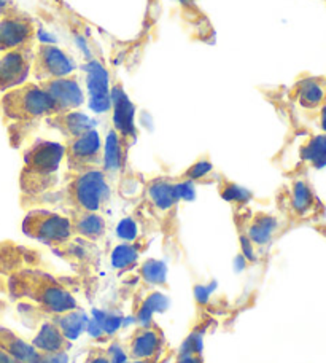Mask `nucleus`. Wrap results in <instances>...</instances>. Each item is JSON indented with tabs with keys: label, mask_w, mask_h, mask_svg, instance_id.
Listing matches in <instances>:
<instances>
[{
	"label": "nucleus",
	"mask_w": 326,
	"mask_h": 363,
	"mask_svg": "<svg viewBox=\"0 0 326 363\" xmlns=\"http://www.w3.org/2000/svg\"><path fill=\"white\" fill-rule=\"evenodd\" d=\"M34 296L42 304L43 309L53 315H61L69 313V311L78 309L75 298L62 285L56 284L51 279H43V281L35 282Z\"/></svg>",
	"instance_id": "f8f14e48"
},
{
	"label": "nucleus",
	"mask_w": 326,
	"mask_h": 363,
	"mask_svg": "<svg viewBox=\"0 0 326 363\" xmlns=\"http://www.w3.org/2000/svg\"><path fill=\"white\" fill-rule=\"evenodd\" d=\"M116 235L123 242H134L139 238V226H137L135 220L126 217L116 226Z\"/></svg>",
	"instance_id": "c756f323"
},
{
	"label": "nucleus",
	"mask_w": 326,
	"mask_h": 363,
	"mask_svg": "<svg viewBox=\"0 0 326 363\" xmlns=\"http://www.w3.org/2000/svg\"><path fill=\"white\" fill-rule=\"evenodd\" d=\"M202 347H204V342H202V335L201 333H191L188 335L185 341L181 342L179 349V355H201Z\"/></svg>",
	"instance_id": "7c9ffc66"
},
{
	"label": "nucleus",
	"mask_w": 326,
	"mask_h": 363,
	"mask_svg": "<svg viewBox=\"0 0 326 363\" xmlns=\"http://www.w3.org/2000/svg\"><path fill=\"white\" fill-rule=\"evenodd\" d=\"M37 19L15 0H0V53L37 43Z\"/></svg>",
	"instance_id": "20e7f679"
},
{
	"label": "nucleus",
	"mask_w": 326,
	"mask_h": 363,
	"mask_svg": "<svg viewBox=\"0 0 326 363\" xmlns=\"http://www.w3.org/2000/svg\"><path fill=\"white\" fill-rule=\"evenodd\" d=\"M282 206L291 223L320 222L326 216V207L318 198L314 186L304 176L295 177L286 186L282 196Z\"/></svg>",
	"instance_id": "39448f33"
},
{
	"label": "nucleus",
	"mask_w": 326,
	"mask_h": 363,
	"mask_svg": "<svg viewBox=\"0 0 326 363\" xmlns=\"http://www.w3.org/2000/svg\"><path fill=\"white\" fill-rule=\"evenodd\" d=\"M215 282H210L208 285H196L194 287V298L196 301H198L199 304H207L208 303V298H210L212 291L215 290Z\"/></svg>",
	"instance_id": "72a5a7b5"
},
{
	"label": "nucleus",
	"mask_w": 326,
	"mask_h": 363,
	"mask_svg": "<svg viewBox=\"0 0 326 363\" xmlns=\"http://www.w3.org/2000/svg\"><path fill=\"white\" fill-rule=\"evenodd\" d=\"M128 363H152V362H147V360H129Z\"/></svg>",
	"instance_id": "a19ab883"
},
{
	"label": "nucleus",
	"mask_w": 326,
	"mask_h": 363,
	"mask_svg": "<svg viewBox=\"0 0 326 363\" xmlns=\"http://www.w3.org/2000/svg\"><path fill=\"white\" fill-rule=\"evenodd\" d=\"M77 67L75 57L67 50L50 43L35 45L30 75L34 77L37 83L74 75Z\"/></svg>",
	"instance_id": "0eeeda50"
},
{
	"label": "nucleus",
	"mask_w": 326,
	"mask_h": 363,
	"mask_svg": "<svg viewBox=\"0 0 326 363\" xmlns=\"http://www.w3.org/2000/svg\"><path fill=\"white\" fill-rule=\"evenodd\" d=\"M106 352L108 355L110 363H128L129 362V354L126 352V349L116 341L108 346Z\"/></svg>",
	"instance_id": "2f4dec72"
},
{
	"label": "nucleus",
	"mask_w": 326,
	"mask_h": 363,
	"mask_svg": "<svg viewBox=\"0 0 326 363\" xmlns=\"http://www.w3.org/2000/svg\"><path fill=\"white\" fill-rule=\"evenodd\" d=\"M290 99L305 112H317L326 104V75L299 77L290 89Z\"/></svg>",
	"instance_id": "9b49d317"
},
{
	"label": "nucleus",
	"mask_w": 326,
	"mask_h": 363,
	"mask_svg": "<svg viewBox=\"0 0 326 363\" xmlns=\"http://www.w3.org/2000/svg\"><path fill=\"white\" fill-rule=\"evenodd\" d=\"M280 228H282V222L276 216L258 212L252 217L250 223L247 225L245 235L255 244V247L257 245L258 247H264V245L271 244L272 239L279 235Z\"/></svg>",
	"instance_id": "f3484780"
},
{
	"label": "nucleus",
	"mask_w": 326,
	"mask_h": 363,
	"mask_svg": "<svg viewBox=\"0 0 326 363\" xmlns=\"http://www.w3.org/2000/svg\"><path fill=\"white\" fill-rule=\"evenodd\" d=\"M239 242H240V249H242V257L245 258L249 263H255L257 262V252H255V244H253L249 236L245 233H240L239 236Z\"/></svg>",
	"instance_id": "473e14b6"
},
{
	"label": "nucleus",
	"mask_w": 326,
	"mask_h": 363,
	"mask_svg": "<svg viewBox=\"0 0 326 363\" xmlns=\"http://www.w3.org/2000/svg\"><path fill=\"white\" fill-rule=\"evenodd\" d=\"M0 346L6 349L18 363H40L42 360V352L9 328L0 327Z\"/></svg>",
	"instance_id": "412c9836"
},
{
	"label": "nucleus",
	"mask_w": 326,
	"mask_h": 363,
	"mask_svg": "<svg viewBox=\"0 0 326 363\" xmlns=\"http://www.w3.org/2000/svg\"><path fill=\"white\" fill-rule=\"evenodd\" d=\"M47 125L57 129L64 135L65 140L82 135L89 131V129H94L93 120L84 113L78 112V110H70V112L50 116V118H47Z\"/></svg>",
	"instance_id": "a211bd4d"
},
{
	"label": "nucleus",
	"mask_w": 326,
	"mask_h": 363,
	"mask_svg": "<svg viewBox=\"0 0 326 363\" xmlns=\"http://www.w3.org/2000/svg\"><path fill=\"white\" fill-rule=\"evenodd\" d=\"M35 45H24L0 53V93L16 88L29 80Z\"/></svg>",
	"instance_id": "1a4fd4ad"
},
{
	"label": "nucleus",
	"mask_w": 326,
	"mask_h": 363,
	"mask_svg": "<svg viewBox=\"0 0 326 363\" xmlns=\"http://www.w3.org/2000/svg\"><path fill=\"white\" fill-rule=\"evenodd\" d=\"M213 174V164L212 161L208 160L207 157H202L198 161L188 167V169L181 174L179 180H190V182H204L208 176Z\"/></svg>",
	"instance_id": "c85d7f7f"
},
{
	"label": "nucleus",
	"mask_w": 326,
	"mask_h": 363,
	"mask_svg": "<svg viewBox=\"0 0 326 363\" xmlns=\"http://www.w3.org/2000/svg\"><path fill=\"white\" fill-rule=\"evenodd\" d=\"M312 118H314L317 128L320 129V133L326 134V104L322 108H318L317 112L312 113Z\"/></svg>",
	"instance_id": "e433bc0d"
},
{
	"label": "nucleus",
	"mask_w": 326,
	"mask_h": 363,
	"mask_svg": "<svg viewBox=\"0 0 326 363\" xmlns=\"http://www.w3.org/2000/svg\"><path fill=\"white\" fill-rule=\"evenodd\" d=\"M30 345L42 354H57L67 352L70 347V341L65 340L60 327L53 320H47L38 328V332Z\"/></svg>",
	"instance_id": "aec40b11"
},
{
	"label": "nucleus",
	"mask_w": 326,
	"mask_h": 363,
	"mask_svg": "<svg viewBox=\"0 0 326 363\" xmlns=\"http://www.w3.org/2000/svg\"><path fill=\"white\" fill-rule=\"evenodd\" d=\"M40 363H69V354L67 352L42 354Z\"/></svg>",
	"instance_id": "c9c22d12"
},
{
	"label": "nucleus",
	"mask_w": 326,
	"mask_h": 363,
	"mask_svg": "<svg viewBox=\"0 0 326 363\" xmlns=\"http://www.w3.org/2000/svg\"><path fill=\"white\" fill-rule=\"evenodd\" d=\"M65 160L64 144L38 139L24 152L19 185L26 198H42L57 185V174Z\"/></svg>",
	"instance_id": "f03ea898"
},
{
	"label": "nucleus",
	"mask_w": 326,
	"mask_h": 363,
	"mask_svg": "<svg viewBox=\"0 0 326 363\" xmlns=\"http://www.w3.org/2000/svg\"><path fill=\"white\" fill-rule=\"evenodd\" d=\"M0 363H18V362L9 351H6V349L0 346Z\"/></svg>",
	"instance_id": "ea45409f"
},
{
	"label": "nucleus",
	"mask_w": 326,
	"mask_h": 363,
	"mask_svg": "<svg viewBox=\"0 0 326 363\" xmlns=\"http://www.w3.org/2000/svg\"><path fill=\"white\" fill-rule=\"evenodd\" d=\"M128 147L123 144L120 135L113 129L108 133L103 145V157H102V171L110 177V174L118 172L125 166Z\"/></svg>",
	"instance_id": "5701e85b"
},
{
	"label": "nucleus",
	"mask_w": 326,
	"mask_h": 363,
	"mask_svg": "<svg viewBox=\"0 0 326 363\" xmlns=\"http://www.w3.org/2000/svg\"><path fill=\"white\" fill-rule=\"evenodd\" d=\"M70 212H102L112 198L110 177L102 169L74 172L62 191Z\"/></svg>",
	"instance_id": "7ed1b4c3"
},
{
	"label": "nucleus",
	"mask_w": 326,
	"mask_h": 363,
	"mask_svg": "<svg viewBox=\"0 0 326 363\" xmlns=\"http://www.w3.org/2000/svg\"><path fill=\"white\" fill-rule=\"evenodd\" d=\"M21 228L26 236L53 249H64L74 238L70 217L45 209L30 211L24 217Z\"/></svg>",
	"instance_id": "423d86ee"
},
{
	"label": "nucleus",
	"mask_w": 326,
	"mask_h": 363,
	"mask_svg": "<svg viewBox=\"0 0 326 363\" xmlns=\"http://www.w3.org/2000/svg\"><path fill=\"white\" fill-rule=\"evenodd\" d=\"M93 320L101 327V330L106 336L115 335L123 325H125V322H126V319L123 315L113 314V313H106V311H99V309L93 311Z\"/></svg>",
	"instance_id": "cd10ccee"
},
{
	"label": "nucleus",
	"mask_w": 326,
	"mask_h": 363,
	"mask_svg": "<svg viewBox=\"0 0 326 363\" xmlns=\"http://www.w3.org/2000/svg\"><path fill=\"white\" fill-rule=\"evenodd\" d=\"M88 315L82 313V311L74 309L69 311V313L56 315L55 317V323L62 332L67 341H75L80 338V335L83 332H86V325H88Z\"/></svg>",
	"instance_id": "b1692460"
},
{
	"label": "nucleus",
	"mask_w": 326,
	"mask_h": 363,
	"mask_svg": "<svg viewBox=\"0 0 326 363\" xmlns=\"http://www.w3.org/2000/svg\"><path fill=\"white\" fill-rule=\"evenodd\" d=\"M325 2H326V0H325Z\"/></svg>",
	"instance_id": "79ce46f5"
},
{
	"label": "nucleus",
	"mask_w": 326,
	"mask_h": 363,
	"mask_svg": "<svg viewBox=\"0 0 326 363\" xmlns=\"http://www.w3.org/2000/svg\"><path fill=\"white\" fill-rule=\"evenodd\" d=\"M86 86L89 91V106L97 113L107 112L112 107L110 101V86H108V74L99 62L91 61L86 67Z\"/></svg>",
	"instance_id": "2eb2a0df"
},
{
	"label": "nucleus",
	"mask_w": 326,
	"mask_h": 363,
	"mask_svg": "<svg viewBox=\"0 0 326 363\" xmlns=\"http://www.w3.org/2000/svg\"><path fill=\"white\" fill-rule=\"evenodd\" d=\"M110 101H112L113 107V131L120 135L123 144L128 147L135 139L134 106L129 102L120 83H116L110 91Z\"/></svg>",
	"instance_id": "ddd939ff"
},
{
	"label": "nucleus",
	"mask_w": 326,
	"mask_h": 363,
	"mask_svg": "<svg viewBox=\"0 0 326 363\" xmlns=\"http://www.w3.org/2000/svg\"><path fill=\"white\" fill-rule=\"evenodd\" d=\"M220 196L231 204L244 206L253 198V194L247 190V188L239 186L237 184H234V182L223 179L220 184Z\"/></svg>",
	"instance_id": "bb28decb"
},
{
	"label": "nucleus",
	"mask_w": 326,
	"mask_h": 363,
	"mask_svg": "<svg viewBox=\"0 0 326 363\" xmlns=\"http://www.w3.org/2000/svg\"><path fill=\"white\" fill-rule=\"evenodd\" d=\"M137 260H139V247L134 242H121L110 255L112 267L118 271H126L135 267Z\"/></svg>",
	"instance_id": "393cba45"
},
{
	"label": "nucleus",
	"mask_w": 326,
	"mask_h": 363,
	"mask_svg": "<svg viewBox=\"0 0 326 363\" xmlns=\"http://www.w3.org/2000/svg\"><path fill=\"white\" fill-rule=\"evenodd\" d=\"M86 332H88L91 336H93V338H101V336H106V335H103L102 330H101V327L97 325V323H96L93 319L88 320Z\"/></svg>",
	"instance_id": "4c0bfd02"
},
{
	"label": "nucleus",
	"mask_w": 326,
	"mask_h": 363,
	"mask_svg": "<svg viewBox=\"0 0 326 363\" xmlns=\"http://www.w3.org/2000/svg\"><path fill=\"white\" fill-rule=\"evenodd\" d=\"M147 198L156 211L169 212L172 211L180 201L177 182L158 177L152 180L147 186Z\"/></svg>",
	"instance_id": "6ab92c4d"
},
{
	"label": "nucleus",
	"mask_w": 326,
	"mask_h": 363,
	"mask_svg": "<svg viewBox=\"0 0 326 363\" xmlns=\"http://www.w3.org/2000/svg\"><path fill=\"white\" fill-rule=\"evenodd\" d=\"M0 115L5 126L9 128L13 147H18L28 129L34 128L38 121L56 115V107L47 91L38 83L26 82L2 94Z\"/></svg>",
	"instance_id": "f257e3e1"
},
{
	"label": "nucleus",
	"mask_w": 326,
	"mask_h": 363,
	"mask_svg": "<svg viewBox=\"0 0 326 363\" xmlns=\"http://www.w3.org/2000/svg\"><path fill=\"white\" fill-rule=\"evenodd\" d=\"M175 363H202V359H201V355L186 354V355H179Z\"/></svg>",
	"instance_id": "58836bf2"
},
{
	"label": "nucleus",
	"mask_w": 326,
	"mask_h": 363,
	"mask_svg": "<svg viewBox=\"0 0 326 363\" xmlns=\"http://www.w3.org/2000/svg\"><path fill=\"white\" fill-rule=\"evenodd\" d=\"M162 333L158 327H139L129 340V357L134 360L156 362L162 351Z\"/></svg>",
	"instance_id": "4468645a"
},
{
	"label": "nucleus",
	"mask_w": 326,
	"mask_h": 363,
	"mask_svg": "<svg viewBox=\"0 0 326 363\" xmlns=\"http://www.w3.org/2000/svg\"><path fill=\"white\" fill-rule=\"evenodd\" d=\"M65 161L70 172H83L89 169H102L103 145L101 134L89 129L82 135L64 142Z\"/></svg>",
	"instance_id": "6e6552de"
},
{
	"label": "nucleus",
	"mask_w": 326,
	"mask_h": 363,
	"mask_svg": "<svg viewBox=\"0 0 326 363\" xmlns=\"http://www.w3.org/2000/svg\"><path fill=\"white\" fill-rule=\"evenodd\" d=\"M38 85L47 91L51 101H53L56 107V115L70 112V110H77L84 104V93L80 86V82L77 79V75L38 82Z\"/></svg>",
	"instance_id": "9d476101"
},
{
	"label": "nucleus",
	"mask_w": 326,
	"mask_h": 363,
	"mask_svg": "<svg viewBox=\"0 0 326 363\" xmlns=\"http://www.w3.org/2000/svg\"><path fill=\"white\" fill-rule=\"evenodd\" d=\"M70 222L74 235L96 242L106 236L107 223L99 212H72Z\"/></svg>",
	"instance_id": "dca6fc26"
},
{
	"label": "nucleus",
	"mask_w": 326,
	"mask_h": 363,
	"mask_svg": "<svg viewBox=\"0 0 326 363\" xmlns=\"http://www.w3.org/2000/svg\"><path fill=\"white\" fill-rule=\"evenodd\" d=\"M84 363H110V359L103 349H91Z\"/></svg>",
	"instance_id": "f704fd0d"
},
{
	"label": "nucleus",
	"mask_w": 326,
	"mask_h": 363,
	"mask_svg": "<svg viewBox=\"0 0 326 363\" xmlns=\"http://www.w3.org/2000/svg\"><path fill=\"white\" fill-rule=\"evenodd\" d=\"M140 277L150 285H164L167 281V267L161 260H147L140 267Z\"/></svg>",
	"instance_id": "a878e982"
},
{
	"label": "nucleus",
	"mask_w": 326,
	"mask_h": 363,
	"mask_svg": "<svg viewBox=\"0 0 326 363\" xmlns=\"http://www.w3.org/2000/svg\"><path fill=\"white\" fill-rule=\"evenodd\" d=\"M299 160L304 166L320 169L326 166V134H312L299 147Z\"/></svg>",
	"instance_id": "4be33fe9"
}]
</instances>
